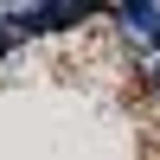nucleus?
Instances as JSON below:
<instances>
[{
    "label": "nucleus",
    "mask_w": 160,
    "mask_h": 160,
    "mask_svg": "<svg viewBox=\"0 0 160 160\" xmlns=\"http://www.w3.org/2000/svg\"><path fill=\"white\" fill-rule=\"evenodd\" d=\"M90 19V7L83 0H32V7H7V32L19 38H51V32H64V26H83Z\"/></svg>",
    "instance_id": "1"
},
{
    "label": "nucleus",
    "mask_w": 160,
    "mask_h": 160,
    "mask_svg": "<svg viewBox=\"0 0 160 160\" xmlns=\"http://www.w3.org/2000/svg\"><path fill=\"white\" fill-rule=\"evenodd\" d=\"M109 19L122 26L128 38H148V51L160 45V7H154V0H128V7H115V13H109Z\"/></svg>",
    "instance_id": "2"
},
{
    "label": "nucleus",
    "mask_w": 160,
    "mask_h": 160,
    "mask_svg": "<svg viewBox=\"0 0 160 160\" xmlns=\"http://www.w3.org/2000/svg\"><path fill=\"white\" fill-rule=\"evenodd\" d=\"M13 51H19V38L7 32V7H0V58H13Z\"/></svg>",
    "instance_id": "3"
}]
</instances>
